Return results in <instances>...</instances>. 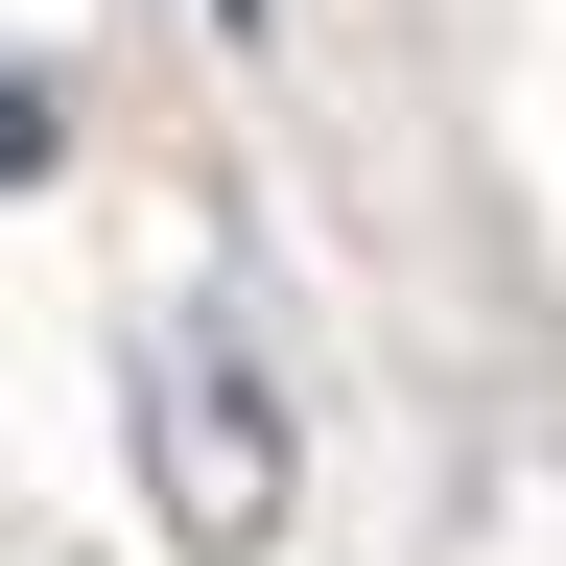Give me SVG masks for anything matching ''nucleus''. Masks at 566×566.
<instances>
[{
  "label": "nucleus",
  "instance_id": "obj_1",
  "mask_svg": "<svg viewBox=\"0 0 566 566\" xmlns=\"http://www.w3.org/2000/svg\"><path fill=\"white\" fill-rule=\"evenodd\" d=\"M142 495H166V543H212V566L283 543V424H260V378H237L212 331L142 378Z\"/></svg>",
  "mask_w": 566,
  "mask_h": 566
}]
</instances>
